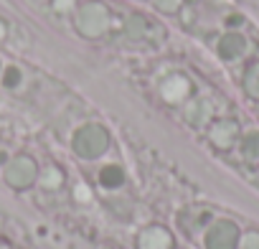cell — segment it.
Instances as JSON below:
<instances>
[{"label":"cell","mask_w":259,"mask_h":249,"mask_svg":"<svg viewBox=\"0 0 259 249\" xmlns=\"http://www.w3.org/2000/svg\"><path fill=\"white\" fill-rule=\"evenodd\" d=\"M71 148H74V153L79 158L94 160V158H99V155L107 153V148H109V133L102 128V124H97V122H87V124H81V128L74 133Z\"/></svg>","instance_id":"cell-1"},{"label":"cell","mask_w":259,"mask_h":249,"mask_svg":"<svg viewBox=\"0 0 259 249\" xmlns=\"http://www.w3.org/2000/svg\"><path fill=\"white\" fill-rule=\"evenodd\" d=\"M109 28V11L102 3H84L76 13V31L87 38H99Z\"/></svg>","instance_id":"cell-2"},{"label":"cell","mask_w":259,"mask_h":249,"mask_svg":"<svg viewBox=\"0 0 259 249\" xmlns=\"http://www.w3.org/2000/svg\"><path fill=\"white\" fill-rule=\"evenodd\" d=\"M3 178L11 188H31L36 181H38V163L31 158V155H16L6 163V171H3Z\"/></svg>","instance_id":"cell-3"},{"label":"cell","mask_w":259,"mask_h":249,"mask_svg":"<svg viewBox=\"0 0 259 249\" xmlns=\"http://www.w3.org/2000/svg\"><path fill=\"white\" fill-rule=\"evenodd\" d=\"M138 249H173V234L160 224L145 226L138 236Z\"/></svg>","instance_id":"cell-4"},{"label":"cell","mask_w":259,"mask_h":249,"mask_svg":"<svg viewBox=\"0 0 259 249\" xmlns=\"http://www.w3.org/2000/svg\"><path fill=\"white\" fill-rule=\"evenodd\" d=\"M234 244H236V226L231 221H219L206 231L208 249H234Z\"/></svg>","instance_id":"cell-5"},{"label":"cell","mask_w":259,"mask_h":249,"mask_svg":"<svg viewBox=\"0 0 259 249\" xmlns=\"http://www.w3.org/2000/svg\"><path fill=\"white\" fill-rule=\"evenodd\" d=\"M188 92H191V84H188V79L181 76V74H173V76H168V79L160 84V94H163L168 102H183V99L188 97Z\"/></svg>","instance_id":"cell-6"},{"label":"cell","mask_w":259,"mask_h":249,"mask_svg":"<svg viewBox=\"0 0 259 249\" xmlns=\"http://www.w3.org/2000/svg\"><path fill=\"white\" fill-rule=\"evenodd\" d=\"M99 183L104 186V188H119L122 183H124V173H122V168L119 165H104L102 171H99Z\"/></svg>","instance_id":"cell-7"},{"label":"cell","mask_w":259,"mask_h":249,"mask_svg":"<svg viewBox=\"0 0 259 249\" xmlns=\"http://www.w3.org/2000/svg\"><path fill=\"white\" fill-rule=\"evenodd\" d=\"M38 181H41L44 188L54 191V188H61V183H64V173H61L59 168H46V171L38 173Z\"/></svg>","instance_id":"cell-8"},{"label":"cell","mask_w":259,"mask_h":249,"mask_svg":"<svg viewBox=\"0 0 259 249\" xmlns=\"http://www.w3.org/2000/svg\"><path fill=\"white\" fill-rule=\"evenodd\" d=\"M241 46H244V41H241L239 36H226V38L221 41L219 51H221V56H226V59H234V56L241 51Z\"/></svg>","instance_id":"cell-9"},{"label":"cell","mask_w":259,"mask_h":249,"mask_svg":"<svg viewBox=\"0 0 259 249\" xmlns=\"http://www.w3.org/2000/svg\"><path fill=\"white\" fill-rule=\"evenodd\" d=\"M0 74H3L0 81H3V87H8V89H16L21 84V69L18 66H8L6 71H0Z\"/></svg>","instance_id":"cell-10"},{"label":"cell","mask_w":259,"mask_h":249,"mask_svg":"<svg viewBox=\"0 0 259 249\" xmlns=\"http://www.w3.org/2000/svg\"><path fill=\"white\" fill-rule=\"evenodd\" d=\"M155 8L163 11V13H173L181 8V0H155Z\"/></svg>","instance_id":"cell-11"},{"label":"cell","mask_w":259,"mask_h":249,"mask_svg":"<svg viewBox=\"0 0 259 249\" xmlns=\"http://www.w3.org/2000/svg\"><path fill=\"white\" fill-rule=\"evenodd\" d=\"M76 198H84V201L89 198V193H87V188H84V186H79V188H76Z\"/></svg>","instance_id":"cell-12"},{"label":"cell","mask_w":259,"mask_h":249,"mask_svg":"<svg viewBox=\"0 0 259 249\" xmlns=\"http://www.w3.org/2000/svg\"><path fill=\"white\" fill-rule=\"evenodd\" d=\"M0 38H6V23H0Z\"/></svg>","instance_id":"cell-13"},{"label":"cell","mask_w":259,"mask_h":249,"mask_svg":"<svg viewBox=\"0 0 259 249\" xmlns=\"http://www.w3.org/2000/svg\"><path fill=\"white\" fill-rule=\"evenodd\" d=\"M0 71H3V66H0Z\"/></svg>","instance_id":"cell-14"}]
</instances>
